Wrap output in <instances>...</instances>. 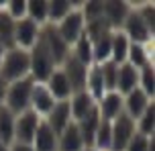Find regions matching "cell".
Instances as JSON below:
<instances>
[{"instance_id": "cell-34", "label": "cell", "mask_w": 155, "mask_h": 151, "mask_svg": "<svg viewBox=\"0 0 155 151\" xmlns=\"http://www.w3.org/2000/svg\"><path fill=\"white\" fill-rule=\"evenodd\" d=\"M131 59L135 65H143L145 64V53H143V49L139 45H133L131 47Z\"/></svg>"}, {"instance_id": "cell-24", "label": "cell", "mask_w": 155, "mask_h": 151, "mask_svg": "<svg viewBox=\"0 0 155 151\" xmlns=\"http://www.w3.org/2000/svg\"><path fill=\"white\" fill-rule=\"evenodd\" d=\"M112 55H114L116 61H123L124 57H127V39H124L123 35H118V37H114V41H112Z\"/></svg>"}, {"instance_id": "cell-42", "label": "cell", "mask_w": 155, "mask_h": 151, "mask_svg": "<svg viewBox=\"0 0 155 151\" xmlns=\"http://www.w3.org/2000/svg\"><path fill=\"white\" fill-rule=\"evenodd\" d=\"M0 59H2V43H0Z\"/></svg>"}, {"instance_id": "cell-10", "label": "cell", "mask_w": 155, "mask_h": 151, "mask_svg": "<svg viewBox=\"0 0 155 151\" xmlns=\"http://www.w3.org/2000/svg\"><path fill=\"white\" fill-rule=\"evenodd\" d=\"M31 94H33V102H35V106H37V110H41V112H49L51 110L53 98H51V94H49L43 86H37Z\"/></svg>"}, {"instance_id": "cell-22", "label": "cell", "mask_w": 155, "mask_h": 151, "mask_svg": "<svg viewBox=\"0 0 155 151\" xmlns=\"http://www.w3.org/2000/svg\"><path fill=\"white\" fill-rule=\"evenodd\" d=\"M104 10L108 12V16H110L112 23H118V21L124 16L127 6H124L123 2H108V4H104Z\"/></svg>"}, {"instance_id": "cell-13", "label": "cell", "mask_w": 155, "mask_h": 151, "mask_svg": "<svg viewBox=\"0 0 155 151\" xmlns=\"http://www.w3.org/2000/svg\"><path fill=\"white\" fill-rule=\"evenodd\" d=\"M51 92L55 96H59V98H65L70 94V80L65 78L63 72H57L51 76Z\"/></svg>"}, {"instance_id": "cell-30", "label": "cell", "mask_w": 155, "mask_h": 151, "mask_svg": "<svg viewBox=\"0 0 155 151\" xmlns=\"http://www.w3.org/2000/svg\"><path fill=\"white\" fill-rule=\"evenodd\" d=\"M29 10H31V15L35 16V18H45L47 15V2H31L29 4Z\"/></svg>"}, {"instance_id": "cell-18", "label": "cell", "mask_w": 155, "mask_h": 151, "mask_svg": "<svg viewBox=\"0 0 155 151\" xmlns=\"http://www.w3.org/2000/svg\"><path fill=\"white\" fill-rule=\"evenodd\" d=\"M96 127H98V114H96V110H92L88 117H86V120L82 123V131H84V137H82V139H86V143H90V141L94 139Z\"/></svg>"}, {"instance_id": "cell-21", "label": "cell", "mask_w": 155, "mask_h": 151, "mask_svg": "<svg viewBox=\"0 0 155 151\" xmlns=\"http://www.w3.org/2000/svg\"><path fill=\"white\" fill-rule=\"evenodd\" d=\"M120 110V98L116 94H108L104 98V102H102V112H104V117H114L116 112Z\"/></svg>"}, {"instance_id": "cell-27", "label": "cell", "mask_w": 155, "mask_h": 151, "mask_svg": "<svg viewBox=\"0 0 155 151\" xmlns=\"http://www.w3.org/2000/svg\"><path fill=\"white\" fill-rule=\"evenodd\" d=\"M90 57H92V53H90V43H88V39H82L80 45H78V61L84 65V64L90 61Z\"/></svg>"}, {"instance_id": "cell-23", "label": "cell", "mask_w": 155, "mask_h": 151, "mask_svg": "<svg viewBox=\"0 0 155 151\" xmlns=\"http://www.w3.org/2000/svg\"><path fill=\"white\" fill-rule=\"evenodd\" d=\"M12 31H15V25H12V21H10V16L0 12V37L6 41V43H10Z\"/></svg>"}, {"instance_id": "cell-39", "label": "cell", "mask_w": 155, "mask_h": 151, "mask_svg": "<svg viewBox=\"0 0 155 151\" xmlns=\"http://www.w3.org/2000/svg\"><path fill=\"white\" fill-rule=\"evenodd\" d=\"M12 151H33V149H31V147H27V145H16Z\"/></svg>"}, {"instance_id": "cell-28", "label": "cell", "mask_w": 155, "mask_h": 151, "mask_svg": "<svg viewBox=\"0 0 155 151\" xmlns=\"http://www.w3.org/2000/svg\"><path fill=\"white\" fill-rule=\"evenodd\" d=\"M47 6L51 10V16H53V18H59V16H63L70 10V2H51V4H47Z\"/></svg>"}, {"instance_id": "cell-32", "label": "cell", "mask_w": 155, "mask_h": 151, "mask_svg": "<svg viewBox=\"0 0 155 151\" xmlns=\"http://www.w3.org/2000/svg\"><path fill=\"white\" fill-rule=\"evenodd\" d=\"M153 119H155V110H153V106L151 108H147L145 110V117H143V133H151L153 131Z\"/></svg>"}, {"instance_id": "cell-4", "label": "cell", "mask_w": 155, "mask_h": 151, "mask_svg": "<svg viewBox=\"0 0 155 151\" xmlns=\"http://www.w3.org/2000/svg\"><path fill=\"white\" fill-rule=\"evenodd\" d=\"M35 131H37V117L33 114V112H27L23 114L18 123H16V137H18V141L21 143H29L35 135Z\"/></svg>"}, {"instance_id": "cell-25", "label": "cell", "mask_w": 155, "mask_h": 151, "mask_svg": "<svg viewBox=\"0 0 155 151\" xmlns=\"http://www.w3.org/2000/svg\"><path fill=\"white\" fill-rule=\"evenodd\" d=\"M100 72H102V82H104L108 88L114 86V84H116V67H114V65H112V64H106Z\"/></svg>"}, {"instance_id": "cell-14", "label": "cell", "mask_w": 155, "mask_h": 151, "mask_svg": "<svg viewBox=\"0 0 155 151\" xmlns=\"http://www.w3.org/2000/svg\"><path fill=\"white\" fill-rule=\"evenodd\" d=\"M135 82H137V72L133 65H124L120 74H118V86L123 92H131L135 88Z\"/></svg>"}, {"instance_id": "cell-9", "label": "cell", "mask_w": 155, "mask_h": 151, "mask_svg": "<svg viewBox=\"0 0 155 151\" xmlns=\"http://www.w3.org/2000/svg\"><path fill=\"white\" fill-rule=\"evenodd\" d=\"M65 78L70 80V84H74L76 88L84 86V80H86V72H84V65L80 64L78 59H70L68 61V74Z\"/></svg>"}, {"instance_id": "cell-3", "label": "cell", "mask_w": 155, "mask_h": 151, "mask_svg": "<svg viewBox=\"0 0 155 151\" xmlns=\"http://www.w3.org/2000/svg\"><path fill=\"white\" fill-rule=\"evenodd\" d=\"M31 92H33V86L29 80L25 82H16L15 86L10 88V94H8V104L12 110H21L29 104V98H31Z\"/></svg>"}, {"instance_id": "cell-37", "label": "cell", "mask_w": 155, "mask_h": 151, "mask_svg": "<svg viewBox=\"0 0 155 151\" xmlns=\"http://www.w3.org/2000/svg\"><path fill=\"white\" fill-rule=\"evenodd\" d=\"M143 23H145V27H151L153 29V8H145L143 10Z\"/></svg>"}, {"instance_id": "cell-29", "label": "cell", "mask_w": 155, "mask_h": 151, "mask_svg": "<svg viewBox=\"0 0 155 151\" xmlns=\"http://www.w3.org/2000/svg\"><path fill=\"white\" fill-rule=\"evenodd\" d=\"M129 151H149V143L143 135H135L133 137L131 145H129Z\"/></svg>"}, {"instance_id": "cell-17", "label": "cell", "mask_w": 155, "mask_h": 151, "mask_svg": "<svg viewBox=\"0 0 155 151\" xmlns=\"http://www.w3.org/2000/svg\"><path fill=\"white\" fill-rule=\"evenodd\" d=\"M49 45H51V59H63V55H65V41L57 35L55 31H49Z\"/></svg>"}, {"instance_id": "cell-38", "label": "cell", "mask_w": 155, "mask_h": 151, "mask_svg": "<svg viewBox=\"0 0 155 151\" xmlns=\"http://www.w3.org/2000/svg\"><path fill=\"white\" fill-rule=\"evenodd\" d=\"M10 6H12V8H10V10H12V15H16V16H18V15H23V12H25L27 4H25V2H12Z\"/></svg>"}, {"instance_id": "cell-1", "label": "cell", "mask_w": 155, "mask_h": 151, "mask_svg": "<svg viewBox=\"0 0 155 151\" xmlns=\"http://www.w3.org/2000/svg\"><path fill=\"white\" fill-rule=\"evenodd\" d=\"M27 67H29V57H27V53H23V51H12V53H8L6 61H4V76L8 80H16L27 72Z\"/></svg>"}, {"instance_id": "cell-7", "label": "cell", "mask_w": 155, "mask_h": 151, "mask_svg": "<svg viewBox=\"0 0 155 151\" xmlns=\"http://www.w3.org/2000/svg\"><path fill=\"white\" fill-rule=\"evenodd\" d=\"M55 149V137L49 125H41L37 129V151H53Z\"/></svg>"}, {"instance_id": "cell-8", "label": "cell", "mask_w": 155, "mask_h": 151, "mask_svg": "<svg viewBox=\"0 0 155 151\" xmlns=\"http://www.w3.org/2000/svg\"><path fill=\"white\" fill-rule=\"evenodd\" d=\"M127 31H129V35H131L133 39H137V41L147 39V27H145L143 18L139 15H131L127 18Z\"/></svg>"}, {"instance_id": "cell-6", "label": "cell", "mask_w": 155, "mask_h": 151, "mask_svg": "<svg viewBox=\"0 0 155 151\" xmlns=\"http://www.w3.org/2000/svg\"><path fill=\"white\" fill-rule=\"evenodd\" d=\"M80 29H82V16L74 12L65 18V23L61 25V39L65 43H70V41H76L78 35H80Z\"/></svg>"}, {"instance_id": "cell-2", "label": "cell", "mask_w": 155, "mask_h": 151, "mask_svg": "<svg viewBox=\"0 0 155 151\" xmlns=\"http://www.w3.org/2000/svg\"><path fill=\"white\" fill-rule=\"evenodd\" d=\"M33 67H35V76L39 80H45L51 72V64H53V59H51V53H49V49H47L45 41H41L35 49V53H33Z\"/></svg>"}, {"instance_id": "cell-35", "label": "cell", "mask_w": 155, "mask_h": 151, "mask_svg": "<svg viewBox=\"0 0 155 151\" xmlns=\"http://www.w3.org/2000/svg\"><path fill=\"white\" fill-rule=\"evenodd\" d=\"M143 86L147 94H153V70H149V67H145V72H143Z\"/></svg>"}, {"instance_id": "cell-33", "label": "cell", "mask_w": 155, "mask_h": 151, "mask_svg": "<svg viewBox=\"0 0 155 151\" xmlns=\"http://www.w3.org/2000/svg\"><path fill=\"white\" fill-rule=\"evenodd\" d=\"M102 86H104V82H102V72L100 70H94L92 74V90L96 96H102Z\"/></svg>"}, {"instance_id": "cell-31", "label": "cell", "mask_w": 155, "mask_h": 151, "mask_svg": "<svg viewBox=\"0 0 155 151\" xmlns=\"http://www.w3.org/2000/svg\"><path fill=\"white\" fill-rule=\"evenodd\" d=\"M108 143H110V127L106 123H102L100 127H98V145L106 147Z\"/></svg>"}, {"instance_id": "cell-16", "label": "cell", "mask_w": 155, "mask_h": 151, "mask_svg": "<svg viewBox=\"0 0 155 151\" xmlns=\"http://www.w3.org/2000/svg\"><path fill=\"white\" fill-rule=\"evenodd\" d=\"M12 133H15V125H12V117L8 110H0V139L6 143L12 139Z\"/></svg>"}, {"instance_id": "cell-11", "label": "cell", "mask_w": 155, "mask_h": 151, "mask_svg": "<svg viewBox=\"0 0 155 151\" xmlns=\"http://www.w3.org/2000/svg\"><path fill=\"white\" fill-rule=\"evenodd\" d=\"M35 33H37V29H35L33 21H21L16 27V39L21 45H31L35 39Z\"/></svg>"}, {"instance_id": "cell-5", "label": "cell", "mask_w": 155, "mask_h": 151, "mask_svg": "<svg viewBox=\"0 0 155 151\" xmlns=\"http://www.w3.org/2000/svg\"><path fill=\"white\" fill-rule=\"evenodd\" d=\"M133 135V120L131 117H120L114 127V149L120 151L129 143V137Z\"/></svg>"}, {"instance_id": "cell-19", "label": "cell", "mask_w": 155, "mask_h": 151, "mask_svg": "<svg viewBox=\"0 0 155 151\" xmlns=\"http://www.w3.org/2000/svg\"><path fill=\"white\" fill-rule=\"evenodd\" d=\"M145 94L141 92V90H135V92H131L129 94V112L131 114H141V110L145 108Z\"/></svg>"}, {"instance_id": "cell-15", "label": "cell", "mask_w": 155, "mask_h": 151, "mask_svg": "<svg viewBox=\"0 0 155 151\" xmlns=\"http://www.w3.org/2000/svg\"><path fill=\"white\" fill-rule=\"evenodd\" d=\"M82 147V137L78 133L76 127H70L65 129V135H63V141H61V151H78Z\"/></svg>"}, {"instance_id": "cell-36", "label": "cell", "mask_w": 155, "mask_h": 151, "mask_svg": "<svg viewBox=\"0 0 155 151\" xmlns=\"http://www.w3.org/2000/svg\"><path fill=\"white\" fill-rule=\"evenodd\" d=\"M104 10V4H100V2H90L88 4V15L94 16V15H98V12H102Z\"/></svg>"}, {"instance_id": "cell-12", "label": "cell", "mask_w": 155, "mask_h": 151, "mask_svg": "<svg viewBox=\"0 0 155 151\" xmlns=\"http://www.w3.org/2000/svg\"><path fill=\"white\" fill-rule=\"evenodd\" d=\"M68 117H70V106H68V102L57 104V106L53 108V112H51V125H53L55 131L65 129V125H68Z\"/></svg>"}, {"instance_id": "cell-41", "label": "cell", "mask_w": 155, "mask_h": 151, "mask_svg": "<svg viewBox=\"0 0 155 151\" xmlns=\"http://www.w3.org/2000/svg\"><path fill=\"white\" fill-rule=\"evenodd\" d=\"M0 151H6V147H4V145H2V141H0Z\"/></svg>"}, {"instance_id": "cell-26", "label": "cell", "mask_w": 155, "mask_h": 151, "mask_svg": "<svg viewBox=\"0 0 155 151\" xmlns=\"http://www.w3.org/2000/svg\"><path fill=\"white\" fill-rule=\"evenodd\" d=\"M110 47H112V41L108 37H100V41L96 43V57L98 59H106L110 53Z\"/></svg>"}, {"instance_id": "cell-20", "label": "cell", "mask_w": 155, "mask_h": 151, "mask_svg": "<svg viewBox=\"0 0 155 151\" xmlns=\"http://www.w3.org/2000/svg\"><path fill=\"white\" fill-rule=\"evenodd\" d=\"M88 112H90V96L78 94L76 100H74V114H76L78 119H84Z\"/></svg>"}, {"instance_id": "cell-40", "label": "cell", "mask_w": 155, "mask_h": 151, "mask_svg": "<svg viewBox=\"0 0 155 151\" xmlns=\"http://www.w3.org/2000/svg\"><path fill=\"white\" fill-rule=\"evenodd\" d=\"M2 96H4V82L0 80V100H2Z\"/></svg>"}]
</instances>
